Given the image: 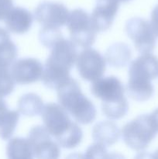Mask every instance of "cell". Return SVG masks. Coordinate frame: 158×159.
<instances>
[{
	"label": "cell",
	"instance_id": "6da1fadb",
	"mask_svg": "<svg viewBox=\"0 0 158 159\" xmlns=\"http://www.w3.org/2000/svg\"><path fill=\"white\" fill-rule=\"evenodd\" d=\"M75 46L71 40L61 37L51 47L41 77L42 82L46 87L57 89L71 77L70 71L77 57Z\"/></svg>",
	"mask_w": 158,
	"mask_h": 159
},
{
	"label": "cell",
	"instance_id": "9a60e30c",
	"mask_svg": "<svg viewBox=\"0 0 158 159\" xmlns=\"http://www.w3.org/2000/svg\"><path fill=\"white\" fill-rule=\"evenodd\" d=\"M119 137L120 130L118 126L112 121H101L93 127V140L105 147L116 144L119 141Z\"/></svg>",
	"mask_w": 158,
	"mask_h": 159
},
{
	"label": "cell",
	"instance_id": "5bb4252c",
	"mask_svg": "<svg viewBox=\"0 0 158 159\" xmlns=\"http://www.w3.org/2000/svg\"><path fill=\"white\" fill-rule=\"evenodd\" d=\"M4 20L8 30L13 34H23L30 30L33 24V16L24 8L12 7Z\"/></svg>",
	"mask_w": 158,
	"mask_h": 159
},
{
	"label": "cell",
	"instance_id": "8992f818",
	"mask_svg": "<svg viewBox=\"0 0 158 159\" xmlns=\"http://www.w3.org/2000/svg\"><path fill=\"white\" fill-rule=\"evenodd\" d=\"M158 134V127L150 114L139 115L127 123L122 130V140L133 150L147 148Z\"/></svg>",
	"mask_w": 158,
	"mask_h": 159
},
{
	"label": "cell",
	"instance_id": "603a6c76",
	"mask_svg": "<svg viewBox=\"0 0 158 159\" xmlns=\"http://www.w3.org/2000/svg\"><path fill=\"white\" fill-rule=\"evenodd\" d=\"M85 157L86 158H108V152L106 150V147L105 145L95 143L90 146L87 149L85 152Z\"/></svg>",
	"mask_w": 158,
	"mask_h": 159
},
{
	"label": "cell",
	"instance_id": "8fae6325",
	"mask_svg": "<svg viewBox=\"0 0 158 159\" xmlns=\"http://www.w3.org/2000/svg\"><path fill=\"white\" fill-rule=\"evenodd\" d=\"M69 13L68 9L62 3L44 1L36 8L34 16L42 28L60 29L67 23Z\"/></svg>",
	"mask_w": 158,
	"mask_h": 159
},
{
	"label": "cell",
	"instance_id": "2e32d148",
	"mask_svg": "<svg viewBox=\"0 0 158 159\" xmlns=\"http://www.w3.org/2000/svg\"><path fill=\"white\" fill-rule=\"evenodd\" d=\"M131 56V50L128 45L124 43H116L108 48L105 60L111 66L122 68L129 62Z\"/></svg>",
	"mask_w": 158,
	"mask_h": 159
},
{
	"label": "cell",
	"instance_id": "277c9868",
	"mask_svg": "<svg viewBox=\"0 0 158 159\" xmlns=\"http://www.w3.org/2000/svg\"><path fill=\"white\" fill-rule=\"evenodd\" d=\"M93 96L102 100V110L107 118L119 120L128 113L129 104L121 81L115 76L100 78L91 86Z\"/></svg>",
	"mask_w": 158,
	"mask_h": 159
},
{
	"label": "cell",
	"instance_id": "e0dca14e",
	"mask_svg": "<svg viewBox=\"0 0 158 159\" xmlns=\"http://www.w3.org/2000/svg\"><path fill=\"white\" fill-rule=\"evenodd\" d=\"M18 50L7 30L0 27V65L10 67L15 61Z\"/></svg>",
	"mask_w": 158,
	"mask_h": 159
},
{
	"label": "cell",
	"instance_id": "4fadbf2b",
	"mask_svg": "<svg viewBox=\"0 0 158 159\" xmlns=\"http://www.w3.org/2000/svg\"><path fill=\"white\" fill-rule=\"evenodd\" d=\"M119 7V3L108 0H98L91 15L93 25L97 32L108 30L112 25Z\"/></svg>",
	"mask_w": 158,
	"mask_h": 159
},
{
	"label": "cell",
	"instance_id": "30bf717a",
	"mask_svg": "<svg viewBox=\"0 0 158 159\" xmlns=\"http://www.w3.org/2000/svg\"><path fill=\"white\" fill-rule=\"evenodd\" d=\"M76 65L81 77L93 82L105 73L106 60L98 51L87 48L77 55Z\"/></svg>",
	"mask_w": 158,
	"mask_h": 159
},
{
	"label": "cell",
	"instance_id": "3957f363",
	"mask_svg": "<svg viewBox=\"0 0 158 159\" xmlns=\"http://www.w3.org/2000/svg\"><path fill=\"white\" fill-rule=\"evenodd\" d=\"M158 77V57L143 54L130 64L127 90L130 97L138 102H145L153 96L154 89L151 81Z\"/></svg>",
	"mask_w": 158,
	"mask_h": 159
},
{
	"label": "cell",
	"instance_id": "cb8c5ba5",
	"mask_svg": "<svg viewBox=\"0 0 158 159\" xmlns=\"http://www.w3.org/2000/svg\"><path fill=\"white\" fill-rule=\"evenodd\" d=\"M13 7L12 0H0V20L6 18L8 12Z\"/></svg>",
	"mask_w": 158,
	"mask_h": 159
},
{
	"label": "cell",
	"instance_id": "d6986e66",
	"mask_svg": "<svg viewBox=\"0 0 158 159\" xmlns=\"http://www.w3.org/2000/svg\"><path fill=\"white\" fill-rule=\"evenodd\" d=\"M6 155L12 159H30L33 156L32 148L27 138H14L8 142Z\"/></svg>",
	"mask_w": 158,
	"mask_h": 159
},
{
	"label": "cell",
	"instance_id": "7a4b0ae2",
	"mask_svg": "<svg viewBox=\"0 0 158 159\" xmlns=\"http://www.w3.org/2000/svg\"><path fill=\"white\" fill-rule=\"evenodd\" d=\"M41 115L44 127L59 146L72 149L81 142V129L70 119L68 113L61 106L54 102L46 104Z\"/></svg>",
	"mask_w": 158,
	"mask_h": 159
},
{
	"label": "cell",
	"instance_id": "484cf974",
	"mask_svg": "<svg viewBox=\"0 0 158 159\" xmlns=\"http://www.w3.org/2000/svg\"><path fill=\"white\" fill-rule=\"evenodd\" d=\"M9 112V110L8 108L6 101L3 100L2 99H0V125L5 120Z\"/></svg>",
	"mask_w": 158,
	"mask_h": 159
},
{
	"label": "cell",
	"instance_id": "83f0119b",
	"mask_svg": "<svg viewBox=\"0 0 158 159\" xmlns=\"http://www.w3.org/2000/svg\"><path fill=\"white\" fill-rule=\"evenodd\" d=\"M108 1H111V2H130L131 0H108Z\"/></svg>",
	"mask_w": 158,
	"mask_h": 159
},
{
	"label": "cell",
	"instance_id": "44dd1931",
	"mask_svg": "<svg viewBox=\"0 0 158 159\" xmlns=\"http://www.w3.org/2000/svg\"><path fill=\"white\" fill-rule=\"evenodd\" d=\"M15 84L9 67L0 65V99L11 94L15 89Z\"/></svg>",
	"mask_w": 158,
	"mask_h": 159
},
{
	"label": "cell",
	"instance_id": "ba28073f",
	"mask_svg": "<svg viewBox=\"0 0 158 159\" xmlns=\"http://www.w3.org/2000/svg\"><path fill=\"white\" fill-rule=\"evenodd\" d=\"M125 32L141 54L152 53L155 48L157 37L151 23L145 19L140 17L129 19L125 24Z\"/></svg>",
	"mask_w": 158,
	"mask_h": 159
},
{
	"label": "cell",
	"instance_id": "d4e9b609",
	"mask_svg": "<svg viewBox=\"0 0 158 159\" xmlns=\"http://www.w3.org/2000/svg\"><path fill=\"white\" fill-rule=\"evenodd\" d=\"M150 23L156 37H158V5L155 6L154 9L152 11Z\"/></svg>",
	"mask_w": 158,
	"mask_h": 159
},
{
	"label": "cell",
	"instance_id": "7402d4cb",
	"mask_svg": "<svg viewBox=\"0 0 158 159\" xmlns=\"http://www.w3.org/2000/svg\"><path fill=\"white\" fill-rule=\"evenodd\" d=\"M63 36L61 35L60 29H47L41 28L40 32V40L45 47L50 48L54 43Z\"/></svg>",
	"mask_w": 158,
	"mask_h": 159
},
{
	"label": "cell",
	"instance_id": "ffe728a7",
	"mask_svg": "<svg viewBox=\"0 0 158 159\" xmlns=\"http://www.w3.org/2000/svg\"><path fill=\"white\" fill-rule=\"evenodd\" d=\"M20 120V113L16 110H9L7 116L0 125V138L4 141L10 139L15 132Z\"/></svg>",
	"mask_w": 158,
	"mask_h": 159
},
{
	"label": "cell",
	"instance_id": "ac0fdd59",
	"mask_svg": "<svg viewBox=\"0 0 158 159\" xmlns=\"http://www.w3.org/2000/svg\"><path fill=\"white\" fill-rule=\"evenodd\" d=\"M43 100L35 93H26L18 101V111L26 116H35L40 114L43 108Z\"/></svg>",
	"mask_w": 158,
	"mask_h": 159
},
{
	"label": "cell",
	"instance_id": "5b68a950",
	"mask_svg": "<svg viewBox=\"0 0 158 159\" xmlns=\"http://www.w3.org/2000/svg\"><path fill=\"white\" fill-rule=\"evenodd\" d=\"M57 91L60 105L77 122L89 124L94 120L97 115L95 107L82 93L77 81L70 77L57 87Z\"/></svg>",
	"mask_w": 158,
	"mask_h": 159
},
{
	"label": "cell",
	"instance_id": "9c48e42d",
	"mask_svg": "<svg viewBox=\"0 0 158 159\" xmlns=\"http://www.w3.org/2000/svg\"><path fill=\"white\" fill-rule=\"evenodd\" d=\"M33 158H57L60 156L59 144L51 138V135L43 126L37 125L29 130L27 138Z\"/></svg>",
	"mask_w": 158,
	"mask_h": 159
},
{
	"label": "cell",
	"instance_id": "4316f807",
	"mask_svg": "<svg viewBox=\"0 0 158 159\" xmlns=\"http://www.w3.org/2000/svg\"><path fill=\"white\" fill-rule=\"evenodd\" d=\"M150 115L152 116L153 120L155 121V123H156V126H157V127H158V109L155 110L153 113H150Z\"/></svg>",
	"mask_w": 158,
	"mask_h": 159
},
{
	"label": "cell",
	"instance_id": "7c38bea8",
	"mask_svg": "<svg viewBox=\"0 0 158 159\" xmlns=\"http://www.w3.org/2000/svg\"><path fill=\"white\" fill-rule=\"evenodd\" d=\"M10 71L15 83L28 85L41 79L43 66L37 59L26 57L14 61Z\"/></svg>",
	"mask_w": 158,
	"mask_h": 159
},
{
	"label": "cell",
	"instance_id": "52a82bcc",
	"mask_svg": "<svg viewBox=\"0 0 158 159\" xmlns=\"http://www.w3.org/2000/svg\"><path fill=\"white\" fill-rule=\"evenodd\" d=\"M71 40L81 48H90L94 43L97 30L91 15L81 9H75L69 13L66 23Z\"/></svg>",
	"mask_w": 158,
	"mask_h": 159
}]
</instances>
